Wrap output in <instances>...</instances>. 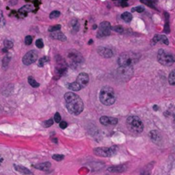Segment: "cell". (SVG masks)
<instances>
[{
    "label": "cell",
    "mask_w": 175,
    "mask_h": 175,
    "mask_svg": "<svg viewBox=\"0 0 175 175\" xmlns=\"http://www.w3.org/2000/svg\"><path fill=\"white\" fill-rule=\"evenodd\" d=\"M64 99L66 101L67 108L74 115L81 114L84 109V103L81 98L74 92H67L64 95Z\"/></svg>",
    "instance_id": "6da1fadb"
},
{
    "label": "cell",
    "mask_w": 175,
    "mask_h": 175,
    "mask_svg": "<svg viewBox=\"0 0 175 175\" xmlns=\"http://www.w3.org/2000/svg\"><path fill=\"white\" fill-rule=\"evenodd\" d=\"M99 99L100 102L106 106H110L114 104L115 102V94L114 90L109 86H105L102 88V90L100 91Z\"/></svg>",
    "instance_id": "7a4b0ae2"
},
{
    "label": "cell",
    "mask_w": 175,
    "mask_h": 175,
    "mask_svg": "<svg viewBox=\"0 0 175 175\" xmlns=\"http://www.w3.org/2000/svg\"><path fill=\"white\" fill-rule=\"evenodd\" d=\"M138 60V57L137 56V54L132 53V52H125L122 53L119 58H118V64L120 67L122 68H129L132 67L135 62H137Z\"/></svg>",
    "instance_id": "3957f363"
},
{
    "label": "cell",
    "mask_w": 175,
    "mask_h": 175,
    "mask_svg": "<svg viewBox=\"0 0 175 175\" xmlns=\"http://www.w3.org/2000/svg\"><path fill=\"white\" fill-rule=\"evenodd\" d=\"M127 126L128 129L135 133H140L144 130L143 122L140 120L139 117L136 115H131L127 119Z\"/></svg>",
    "instance_id": "277c9868"
},
{
    "label": "cell",
    "mask_w": 175,
    "mask_h": 175,
    "mask_svg": "<svg viewBox=\"0 0 175 175\" xmlns=\"http://www.w3.org/2000/svg\"><path fill=\"white\" fill-rule=\"evenodd\" d=\"M157 60L164 66H171L175 61V56L168 53L164 50H159L157 53Z\"/></svg>",
    "instance_id": "5b68a950"
},
{
    "label": "cell",
    "mask_w": 175,
    "mask_h": 175,
    "mask_svg": "<svg viewBox=\"0 0 175 175\" xmlns=\"http://www.w3.org/2000/svg\"><path fill=\"white\" fill-rule=\"evenodd\" d=\"M95 155L103 157H110L116 153L115 147H98L94 149Z\"/></svg>",
    "instance_id": "8992f818"
},
{
    "label": "cell",
    "mask_w": 175,
    "mask_h": 175,
    "mask_svg": "<svg viewBox=\"0 0 175 175\" xmlns=\"http://www.w3.org/2000/svg\"><path fill=\"white\" fill-rule=\"evenodd\" d=\"M68 58H69V64L72 67H77V66L80 65L83 61V58H82L81 55L76 51H70L68 55Z\"/></svg>",
    "instance_id": "52a82bcc"
},
{
    "label": "cell",
    "mask_w": 175,
    "mask_h": 175,
    "mask_svg": "<svg viewBox=\"0 0 175 175\" xmlns=\"http://www.w3.org/2000/svg\"><path fill=\"white\" fill-rule=\"evenodd\" d=\"M112 29L111 25L108 22H103L100 24L98 32V38H103L110 34V31Z\"/></svg>",
    "instance_id": "ba28073f"
},
{
    "label": "cell",
    "mask_w": 175,
    "mask_h": 175,
    "mask_svg": "<svg viewBox=\"0 0 175 175\" xmlns=\"http://www.w3.org/2000/svg\"><path fill=\"white\" fill-rule=\"evenodd\" d=\"M38 59V54L35 51H30L27 53L22 58V62L24 65H31L33 63H34Z\"/></svg>",
    "instance_id": "9c48e42d"
},
{
    "label": "cell",
    "mask_w": 175,
    "mask_h": 175,
    "mask_svg": "<svg viewBox=\"0 0 175 175\" xmlns=\"http://www.w3.org/2000/svg\"><path fill=\"white\" fill-rule=\"evenodd\" d=\"M132 74V67H129V68H122V67H121L117 70V75L121 80H127V79H129Z\"/></svg>",
    "instance_id": "30bf717a"
},
{
    "label": "cell",
    "mask_w": 175,
    "mask_h": 175,
    "mask_svg": "<svg viewBox=\"0 0 175 175\" xmlns=\"http://www.w3.org/2000/svg\"><path fill=\"white\" fill-rule=\"evenodd\" d=\"M100 123L103 126H115L118 123V120L113 117L103 116L100 118Z\"/></svg>",
    "instance_id": "8fae6325"
},
{
    "label": "cell",
    "mask_w": 175,
    "mask_h": 175,
    "mask_svg": "<svg viewBox=\"0 0 175 175\" xmlns=\"http://www.w3.org/2000/svg\"><path fill=\"white\" fill-rule=\"evenodd\" d=\"M98 52L101 56L105 57V58H110L113 56L112 50L109 48H106V47H99L98 49Z\"/></svg>",
    "instance_id": "7c38bea8"
},
{
    "label": "cell",
    "mask_w": 175,
    "mask_h": 175,
    "mask_svg": "<svg viewBox=\"0 0 175 175\" xmlns=\"http://www.w3.org/2000/svg\"><path fill=\"white\" fill-rule=\"evenodd\" d=\"M77 82L82 87L86 86L89 83V75L86 73H81L77 77Z\"/></svg>",
    "instance_id": "4fadbf2b"
},
{
    "label": "cell",
    "mask_w": 175,
    "mask_h": 175,
    "mask_svg": "<svg viewBox=\"0 0 175 175\" xmlns=\"http://www.w3.org/2000/svg\"><path fill=\"white\" fill-rule=\"evenodd\" d=\"M153 43L154 44H156V43H162V44H165V45H168V38L165 36V35H155L154 38H153Z\"/></svg>",
    "instance_id": "5bb4252c"
},
{
    "label": "cell",
    "mask_w": 175,
    "mask_h": 175,
    "mask_svg": "<svg viewBox=\"0 0 175 175\" xmlns=\"http://www.w3.org/2000/svg\"><path fill=\"white\" fill-rule=\"evenodd\" d=\"M150 137L155 144H158L161 141V137L157 131H151L150 132Z\"/></svg>",
    "instance_id": "9a60e30c"
},
{
    "label": "cell",
    "mask_w": 175,
    "mask_h": 175,
    "mask_svg": "<svg viewBox=\"0 0 175 175\" xmlns=\"http://www.w3.org/2000/svg\"><path fill=\"white\" fill-rule=\"evenodd\" d=\"M51 37L54 39H57V40H61V41L67 40V37L64 35V33H62L61 32H58V31L51 33Z\"/></svg>",
    "instance_id": "2e32d148"
},
{
    "label": "cell",
    "mask_w": 175,
    "mask_h": 175,
    "mask_svg": "<svg viewBox=\"0 0 175 175\" xmlns=\"http://www.w3.org/2000/svg\"><path fill=\"white\" fill-rule=\"evenodd\" d=\"M33 9V7L32 6V5H29V4H27V5H25V6H23L22 8H21L20 9H19V14L20 15H22V16H26L27 14V12H30Z\"/></svg>",
    "instance_id": "e0dca14e"
},
{
    "label": "cell",
    "mask_w": 175,
    "mask_h": 175,
    "mask_svg": "<svg viewBox=\"0 0 175 175\" xmlns=\"http://www.w3.org/2000/svg\"><path fill=\"white\" fill-rule=\"evenodd\" d=\"M51 166V164L49 161H47V162H43V163H39L38 165H35L34 168H37L38 170H41V171H47L50 169Z\"/></svg>",
    "instance_id": "ac0fdd59"
},
{
    "label": "cell",
    "mask_w": 175,
    "mask_h": 175,
    "mask_svg": "<svg viewBox=\"0 0 175 175\" xmlns=\"http://www.w3.org/2000/svg\"><path fill=\"white\" fill-rule=\"evenodd\" d=\"M126 166L124 165H120V166H114L108 168V170L111 173H121L126 170Z\"/></svg>",
    "instance_id": "d6986e66"
},
{
    "label": "cell",
    "mask_w": 175,
    "mask_h": 175,
    "mask_svg": "<svg viewBox=\"0 0 175 175\" xmlns=\"http://www.w3.org/2000/svg\"><path fill=\"white\" fill-rule=\"evenodd\" d=\"M14 167H15L16 171H18V172L22 173V174H32L30 170H29V169H27V168H25V167L19 166V165H15Z\"/></svg>",
    "instance_id": "ffe728a7"
},
{
    "label": "cell",
    "mask_w": 175,
    "mask_h": 175,
    "mask_svg": "<svg viewBox=\"0 0 175 175\" xmlns=\"http://www.w3.org/2000/svg\"><path fill=\"white\" fill-rule=\"evenodd\" d=\"M68 87H69V89L74 91H80V90H81V89L83 88V87H82L79 84L77 81L76 82H73V83H70V84H69L68 85Z\"/></svg>",
    "instance_id": "44dd1931"
},
{
    "label": "cell",
    "mask_w": 175,
    "mask_h": 175,
    "mask_svg": "<svg viewBox=\"0 0 175 175\" xmlns=\"http://www.w3.org/2000/svg\"><path fill=\"white\" fill-rule=\"evenodd\" d=\"M121 19L126 22H130L132 19V15L129 12H124L121 15Z\"/></svg>",
    "instance_id": "7402d4cb"
},
{
    "label": "cell",
    "mask_w": 175,
    "mask_h": 175,
    "mask_svg": "<svg viewBox=\"0 0 175 175\" xmlns=\"http://www.w3.org/2000/svg\"><path fill=\"white\" fill-rule=\"evenodd\" d=\"M168 82L171 85H175V70H173L169 76H168Z\"/></svg>",
    "instance_id": "603a6c76"
},
{
    "label": "cell",
    "mask_w": 175,
    "mask_h": 175,
    "mask_svg": "<svg viewBox=\"0 0 175 175\" xmlns=\"http://www.w3.org/2000/svg\"><path fill=\"white\" fill-rule=\"evenodd\" d=\"M143 4H145L146 5H148V6H150V8H153V9H155V5H154V4H155V0H140Z\"/></svg>",
    "instance_id": "cb8c5ba5"
},
{
    "label": "cell",
    "mask_w": 175,
    "mask_h": 175,
    "mask_svg": "<svg viewBox=\"0 0 175 175\" xmlns=\"http://www.w3.org/2000/svg\"><path fill=\"white\" fill-rule=\"evenodd\" d=\"M28 83L33 87H38L39 86V84L32 76L28 77Z\"/></svg>",
    "instance_id": "d4e9b609"
},
{
    "label": "cell",
    "mask_w": 175,
    "mask_h": 175,
    "mask_svg": "<svg viewBox=\"0 0 175 175\" xmlns=\"http://www.w3.org/2000/svg\"><path fill=\"white\" fill-rule=\"evenodd\" d=\"M61 25H55V26H51L49 27V32L51 33H54V32H57L61 29Z\"/></svg>",
    "instance_id": "484cf974"
},
{
    "label": "cell",
    "mask_w": 175,
    "mask_h": 175,
    "mask_svg": "<svg viewBox=\"0 0 175 175\" xmlns=\"http://www.w3.org/2000/svg\"><path fill=\"white\" fill-rule=\"evenodd\" d=\"M60 15H61L60 11H58V10H54V11H52V12L50 14V18H51V19H55V18L59 17Z\"/></svg>",
    "instance_id": "4316f807"
},
{
    "label": "cell",
    "mask_w": 175,
    "mask_h": 175,
    "mask_svg": "<svg viewBox=\"0 0 175 175\" xmlns=\"http://www.w3.org/2000/svg\"><path fill=\"white\" fill-rule=\"evenodd\" d=\"M48 60H49V59H48L47 56H44V57L40 58L39 61H38V66H39V67H43L46 62L48 61Z\"/></svg>",
    "instance_id": "83f0119b"
},
{
    "label": "cell",
    "mask_w": 175,
    "mask_h": 175,
    "mask_svg": "<svg viewBox=\"0 0 175 175\" xmlns=\"http://www.w3.org/2000/svg\"><path fill=\"white\" fill-rule=\"evenodd\" d=\"M52 158H53L55 161H60L64 159V155H59V154H56V155H52Z\"/></svg>",
    "instance_id": "f1b7e54d"
},
{
    "label": "cell",
    "mask_w": 175,
    "mask_h": 175,
    "mask_svg": "<svg viewBox=\"0 0 175 175\" xmlns=\"http://www.w3.org/2000/svg\"><path fill=\"white\" fill-rule=\"evenodd\" d=\"M9 60H10V56H9L8 55L4 57V59H3V66H4V68H6L8 66V64H9Z\"/></svg>",
    "instance_id": "f546056e"
},
{
    "label": "cell",
    "mask_w": 175,
    "mask_h": 175,
    "mask_svg": "<svg viewBox=\"0 0 175 175\" xmlns=\"http://www.w3.org/2000/svg\"><path fill=\"white\" fill-rule=\"evenodd\" d=\"M4 46H5V48L6 49H11L12 47H13V42L12 41H10V40H8L6 39L5 41H4Z\"/></svg>",
    "instance_id": "4dcf8cb0"
},
{
    "label": "cell",
    "mask_w": 175,
    "mask_h": 175,
    "mask_svg": "<svg viewBox=\"0 0 175 175\" xmlns=\"http://www.w3.org/2000/svg\"><path fill=\"white\" fill-rule=\"evenodd\" d=\"M112 29L115 32H117V33H121L123 32V27H122L121 26H114L112 27Z\"/></svg>",
    "instance_id": "1f68e13d"
},
{
    "label": "cell",
    "mask_w": 175,
    "mask_h": 175,
    "mask_svg": "<svg viewBox=\"0 0 175 175\" xmlns=\"http://www.w3.org/2000/svg\"><path fill=\"white\" fill-rule=\"evenodd\" d=\"M35 45H36V46H37L38 48H43V47H44V43H43V40H42V39H40V38H38V40H36V43H35Z\"/></svg>",
    "instance_id": "d6a6232c"
},
{
    "label": "cell",
    "mask_w": 175,
    "mask_h": 175,
    "mask_svg": "<svg viewBox=\"0 0 175 175\" xmlns=\"http://www.w3.org/2000/svg\"><path fill=\"white\" fill-rule=\"evenodd\" d=\"M53 120H51V119H50V120H48V121H46L44 122V126L46 127H50L51 126H52L53 125Z\"/></svg>",
    "instance_id": "836d02e7"
},
{
    "label": "cell",
    "mask_w": 175,
    "mask_h": 175,
    "mask_svg": "<svg viewBox=\"0 0 175 175\" xmlns=\"http://www.w3.org/2000/svg\"><path fill=\"white\" fill-rule=\"evenodd\" d=\"M54 121L57 123H60L61 122V115L59 113H56L55 115H54Z\"/></svg>",
    "instance_id": "e575fe53"
},
{
    "label": "cell",
    "mask_w": 175,
    "mask_h": 175,
    "mask_svg": "<svg viewBox=\"0 0 175 175\" xmlns=\"http://www.w3.org/2000/svg\"><path fill=\"white\" fill-rule=\"evenodd\" d=\"M32 42H33V38H32L31 36H27V37L25 38V44H26L27 46L31 45Z\"/></svg>",
    "instance_id": "d590c367"
},
{
    "label": "cell",
    "mask_w": 175,
    "mask_h": 175,
    "mask_svg": "<svg viewBox=\"0 0 175 175\" xmlns=\"http://www.w3.org/2000/svg\"><path fill=\"white\" fill-rule=\"evenodd\" d=\"M145 10V9L143 7H141V6H137L136 8H133L132 9V11H137L138 13H141V12H143Z\"/></svg>",
    "instance_id": "8d00e7d4"
},
{
    "label": "cell",
    "mask_w": 175,
    "mask_h": 175,
    "mask_svg": "<svg viewBox=\"0 0 175 175\" xmlns=\"http://www.w3.org/2000/svg\"><path fill=\"white\" fill-rule=\"evenodd\" d=\"M5 24V21H4V17L3 15V12L0 10V25L1 26H4Z\"/></svg>",
    "instance_id": "74e56055"
},
{
    "label": "cell",
    "mask_w": 175,
    "mask_h": 175,
    "mask_svg": "<svg viewBox=\"0 0 175 175\" xmlns=\"http://www.w3.org/2000/svg\"><path fill=\"white\" fill-rule=\"evenodd\" d=\"M67 127H68V123L67 122L61 121V123H60V127H61V129H65Z\"/></svg>",
    "instance_id": "f35d334b"
},
{
    "label": "cell",
    "mask_w": 175,
    "mask_h": 175,
    "mask_svg": "<svg viewBox=\"0 0 175 175\" xmlns=\"http://www.w3.org/2000/svg\"><path fill=\"white\" fill-rule=\"evenodd\" d=\"M140 175H150V172H149V171H144V172L141 173Z\"/></svg>",
    "instance_id": "ab89813d"
},
{
    "label": "cell",
    "mask_w": 175,
    "mask_h": 175,
    "mask_svg": "<svg viewBox=\"0 0 175 175\" xmlns=\"http://www.w3.org/2000/svg\"><path fill=\"white\" fill-rule=\"evenodd\" d=\"M173 115H174V124H175V109H174V114H173Z\"/></svg>",
    "instance_id": "60d3db41"
},
{
    "label": "cell",
    "mask_w": 175,
    "mask_h": 175,
    "mask_svg": "<svg viewBox=\"0 0 175 175\" xmlns=\"http://www.w3.org/2000/svg\"><path fill=\"white\" fill-rule=\"evenodd\" d=\"M154 109H155V110H158V107L154 106Z\"/></svg>",
    "instance_id": "b9f144b4"
},
{
    "label": "cell",
    "mask_w": 175,
    "mask_h": 175,
    "mask_svg": "<svg viewBox=\"0 0 175 175\" xmlns=\"http://www.w3.org/2000/svg\"><path fill=\"white\" fill-rule=\"evenodd\" d=\"M3 161V159H2V158L0 157V161Z\"/></svg>",
    "instance_id": "7bdbcfd3"
}]
</instances>
